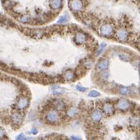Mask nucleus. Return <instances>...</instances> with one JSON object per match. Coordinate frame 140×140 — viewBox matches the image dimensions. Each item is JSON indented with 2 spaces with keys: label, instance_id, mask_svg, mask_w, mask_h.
<instances>
[{
  "label": "nucleus",
  "instance_id": "nucleus-1",
  "mask_svg": "<svg viewBox=\"0 0 140 140\" xmlns=\"http://www.w3.org/2000/svg\"><path fill=\"white\" fill-rule=\"evenodd\" d=\"M69 6L71 11L73 13H80L85 8L83 0H69Z\"/></svg>",
  "mask_w": 140,
  "mask_h": 140
},
{
  "label": "nucleus",
  "instance_id": "nucleus-2",
  "mask_svg": "<svg viewBox=\"0 0 140 140\" xmlns=\"http://www.w3.org/2000/svg\"><path fill=\"white\" fill-rule=\"evenodd\" d=\"M113 27L111 24H103L99 28V32L104 37H109L113 34Z\"/></svg>",
  "mask_w": 140,
  "mask_h": 140
},
{
  "label": "nucleus",
  "instance_id": "nucleus-3",
  "mask_svg": "<svg viewBox=\"0 0 140 140\" xmlns=\"http://www.w3.org/2000/svg\"><path fill=\"white\" fill-rule=\"evenodd\" d=\"M49 6L54 11H59L63 7V0H49Z\"/></svg>",
  "mask_w": 140,
  "mask_h": 140
},
{
  "label": "nucleus",
  "instance_id": "nucleus-4",
  "mask_svg": "<svg viewBox=\"0 0 140 140\" xmlns=\"http://www.w3.org/2000/svg\"><path fill=\"white\" fill-rule=\"evenodd\" d=\"M117 38L120 42H126L129 38V32L126 29L120 28L117 32Z\"/></svg>",
  "mask_w": 140,
  "mask_h": 140
},
{
  "label": "nucleus",
  "instance_id": "nucleus-5",
  "mask_svg": "<svg viewBox=\"0 0 140 140\" xmlns=\"http://www.w3.org/2000/svg\"><path fill=\"white\" fill-rule=\"evenodd\" d=\"M46 119L47 120L48 122H50L51 123H57L60 120V116H59V113L57 111L52 110V111H51V112H49L47 113Z\"/></svg>",
  "mask_w": 140,
  "mask_h": 140
},
{
  "label": "nucleus",
  "instance_id": "nucleus-6",
  "mask_svg": "<svg viewBox=\"0 0 140 140\" xmlns=\"http://www.w3.org/2000/svg\"><path fill=\"white\" fill-rule=\"evenodd\" d=\"M130 107V102L126 99H120L117 103V109L121 111H126Z\"/></svg>",
  "mask_w": 140,
  "mask_h": 140
},
{
  "label": "nucleus",
  "instance_id": "nucleus-7",
  "mask_svg": "<svg viewBox=\"0 0 140 140\" xmlns=\"http://www.w3.org/2000/svg\"><path fill=\"white\" fill-rule=\"evenodd\" d=\"M28 104H29V102H28V99L25 97H22L21 98L18 102H17V107L19 110H25V109L28 106Z\"/></svg>",
  "mask_w": 140,
  "mask_h": 140
},
{
  "label": "nucleus",
  "instance_id": "nucleus-8",
  "mask_svg": "<svg viewBox=\"0 0 140 140\" xmlns=\"http://www.w3.org/2000/svg\"><path fill=\"white\" fill-rule=\"evenodd\" d=\"M87 41V36L84 32H77L75 36V42L77 44H83Z\"/></svg>",
  "mask_w": 140,
  "mask_h": 140
},
{
  "label": "nucleus",
  "instance_id": "nucleus-9",
  "mask_svg": "<svg viewBox=\"0 0 140 140\" xmlns=\"http://www.w3.org/2000/svg\"><path fill=\"white\" fill-rule=\"evenodd\" d=\"M103 111L106 115H112L114 113L113 105L110 103H105L103 106Z\"/></svg>",
  "mask_w": 140,
  "mask_h": 140
},
{
  "label": "nucleus",
  "instance_id": "nucleus-10",
  "mask_svg": "<svg viewBox=\"0 0 140 140\" xmlns=\"http://www.w3.org/2000/svg\"><path fill=\"white\" fill-rule=\"evenodd\" d=\"M109 61L107 59H105V60H102V61H100L99 63L97 65V69L99 70V71H103V70H106L108 68H109Z\"/></svg>",
  "mask_w": 140,
  "mask_h": 140
},
{
  "label": "nucleus",
  "instance_id": "nucleus-11",
  "mask_svg": "<svg viewBox=\"0 0 140 140\" xmlns=\"http://www.w3.org/2000/svg\"><path fill=\"white\" fill-rule=\"evenodd\" d=\"M91 118L94 121H96V122H98L101 120V119L102 118V113L100 110H95L94 112L92 113V115H91Z\"/></svg>",
  "mask_w": 140,
  "mask_h": 140
},
{
  "label": "nucleus",
  "instance_id": "nucleus-12",
  "mask_svg": "<svg viewBox=\"0 0 140 140\" xmlns=\"http://www.w3.org/2000/svg\"><path fill=\"white\" fill-rule=\"evenodd\" d=\"M12 120L13 121L14 123L16 124H20L21 123L22 120H23V117L21 113H14L13 115H12Z\"/></svg>",
  "mask_w": 140,
  "mask_h": 140
},
{
  "label": "nucleus",
  "instance_id": "nucleus-13",
  "mask_svg": "<svg viewBox=\"0 0 140 140\" xmlns=\"http://www.w3.org/2000/svg\"><path fill=\"white\" fill-rule=\"evenodd\" d=\"M55 108H56L57 110H63L65 108V105L62 101L57 100L55 102Z\"/></svg>",
  "mask_w": 140,
  "mask_h": 140
},
{
  "label": "nucleus",
  "instance_id": "nucleus-14",
  "mask_svg": "<svg viewBox=\"0 0 140 140\" xmlns=\"http://www.w3.org/2000/svg\"><path fill=\"white\" fill-rule=\"evenodd\" d=\"M65 79L67 81H72L74 79V72L72 71H71V70L67 71L65 73Z\"/></svg>",
  "mask_w": 140,
  "mask_h": 140
},
{
  "label": "nucleus",
  "instance_id": "nucleus-15",
  "mask_svg": "<svg viewBox=\"0 0 140 140\" xmlns=\"http://www.w3.org/2000/svg\"><path fill=\"white\" fill-rule=\"evenodd\" d=\"M31 20H32V18H31L29 15L28 14H24L23 16H21V18H20V21L21 23H24V24H28L31 22Z\"/></svg>",
  "mask_w": 140,
  "mask_h": 140
},
{
  "label": "nucleus",
  "instance_id": "nucleus-16",
  "mask_svg": "<svg viewBox=\"0 0 140 140\" xmlns=\"http://www.w3.org/2000/svg\"><path fill=\"white\" fill-rule=\"evenodd\" d=\"M77 113H78V111H77V110L76 108H74V107H72V108H70L69 110H68V112H67V115L69 117H74Z\"/></svg>",
  "mask_w": 140,
  "mask_h": 140
},
{
  "label": "nucleus",
  "instance_id": "nucleus-17",
  "mask_svg": "<svg viewBox=\"0 0 140 140\" xmlns=\"http://www.w3.org/2000/svg\"><path fill=\"white\" fill-rule=\"evenodd\" d=\"M120 94L122 95H128L130 94V92H131V89L128 87H121L120 88Z\"/></svg>",
  "mask_w": 140,
  "mask_h": 140
},
{
  "label": "nucleus",
  "instance_id": "nucleus-18",
  "mask_svg": "<svg viewBox=\"0 0 140 140\" xmlns=\"http://www.w3.org/2000/svg\"><path fill=\"white\" fill-rule=\"evenodd\" d=\"M120 58L122 60V61H131V57L128 54H124V53H122L120 54Z\"/></svg>",
  "mask_w": 140,
  "mask_h": 140
},
{
  "label": "nucleus",
  "instance_id": "nucleus-19",
  "mask_svg": "<svg viewBox=\"0 0 140 140\" xmlns=\"http://www.w3.org/2000/svg\"><path fill=\"white\" fill-rule=\"evenodd\" d=\"M99 95H100L99 92H98L97 90H91V91L89 93V95H88L89 97H93V98L98 97V96H99Z\"/></svg>",
  "mask_w": 140,
  "mask_h": 140
},
{
  "label": "nucleus",
  "instance_id": "nucleus-20",
  "mask_svg": "<svg viewBox=\"0 0 140 140\" xmlns=\"http://www.w3.org/2000/svg\"><path fill=\"white\" fill-rule=\"evenodd\" d=\"M69 20V18L67 17V16H65V15H64V16H61V18L58 20V23H65V22H66L67 21Z\"/></svg>",
  "mask_w": 140,
  "mask_h": 140
},
{
  "label": "nucleus",
  "instance_id": "nucleus-21",
  "mask_svg": "<svg viewBox=\"0 0 140 140\" xmlns=\"http://www.w3.org/2000/svg\"><path fill=\"white\" fill-rule=\"evenodd\" d=\"M65 92V90L63 89H61V88H57L54 90V95H61V94H63V93Z\"/></svg>",
  "mask_w": 140,
  "mask_h": 140
},
{
  "label": "nucleus",
  "instance_id": "nucleus-22",
  "mask_svg": "<svg viewBox=\"0 0 140 140\" xmlns=\"http://www.w3.org/2000/svg\"><path fill=\"white\" fill-rule=\"evenodd\" d=\"M105 46L106 45H105V44H102V45H101V46H100V48H99V51H98V54H102V52L104 51V49L105 48Z\"/></svg>",
  "mask_w": 140,
  "mask_h": 140
},
{
  "label": "nucleus",
  "instance_id": "nucleus-23",
  "mask_svg": "<svg viewBox=\"0 0 140 140\" xmlns=\"http://www.w3.org/2000/svg\"><path fill=\"white\" fill-rule=\"evenodd\" d=\"M76 88H77V90L81 91V92H85V91L87 90V88H86V87H80V86H77Z\"/></svg>",
  "mask_w": 140,
  "mask_h": 140
},
{
  "label": "nucleus",
  "instance_id": "nucleus-24",
  "mask_svg": "<svg viewBox=\"0 0 140 140\" xmlns=\"http://www.w3.org/2000/svg\"><path fill=\"white\" fill-rule=\"evenodd\" d=\"M4 137H5V131L0 128V139L4 138Z\"/></svg>",
  "mask_w": 140,
  "mask_h": 140
},
{
  "label": "nucleus",
  "instance_id": "nucleus-25",
  "mask_svg": "<svg viewBox=\"0 0 140 140\" xmlns=\"http://www.w3.org/2000/svg\"><path fill=\"white\" fill-rule=\"evenodd\" d=\"M92 65H93V62H92L91 61H87V63H86V66H87V68H91Z\"/></svg>",
  "mask_w": 140,
  "mask_h": 140
},
{
  "label": "nucleus",
  "instance_id": "nucleus-26",
  "mask_svg": "<svg viewBox=\"0 0 140 140\" xmlns=\"http://www.w3.org/2000/svg\"><path fill=\"white\" fill-rule=\"evenodd\" d=\"M103 77H104V79H107L108 77H109V72H105L104 73H103Z\"/></svg>",
  "mask_w": 140,
  "mask_h": 140
},
{
  "label": "nucleus",
  "instance_id": "nucleus-27",
  "mask_svg": "<svg viewBox=\"0 0 140 140\" xmlns=\"http://www.w3.org/2000/svg\"><path fill=\"white\" fill-rule=\"evenodd\" d=\"M18 139H23V138H24V135H18V138H17Z\"/></svg>",
  "mask_w": 140,
  "mask_h": 140
},
{
  "label": "nucleus",
  "instance_id": "nucleus-28",
  "mask_svg": "<svg viewBox=\"0 0 140 140\" xmlns=\"http://www.w3.org/2000/svg\"><path fill=\"white\" fill-rule=\"evenodd\" d=\"M32 133L34 134V135H36V134L38 133V130H37V129H32Z\"/></svg>",
  "mask_w": 140,
  "mask_h": 140
}]
</instances>
